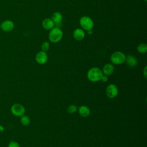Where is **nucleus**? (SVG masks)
<instances>
[{
	"label": "nucleus",
	"instance_id": "obj_1",
	"mask_svg": "<svg viewBox=\"0 0 147 147\" xmlns=\"http://www.w3.org/2000/svg\"><path fill=\"white\" fill-rule=\"evenodd\" d=\"M87 78L92 82H96L100 80L103 76L102 71L98 67H92L87 72Z\"/></svg>",
	"mask_w": 147,
	"mask_h": 147
},
{
	"label": "nucleus",
	"instance_id": "obj_2",
	"mask_svg": "<svg viewBox=\"0 0 147 147\" xmlns=\"http://www.w3.org/2000/svg\"><path fill=\"white\" fill-rule=\"evenodd\" d=\"M63 32L60 28L55 26L51 30L48 34L49 40L52 43L59 42L63 38Z\"/></svg>",
	"mask_w": 147,
	"mask_h": 147
},
{
	"label": "nucleus",
	"instance_id": "obj_3",
	"mask_svg": "<svg viewBox=\"0 0 147 147\" xmlns=\"http://www.w3.org/2000/svg\"><path fill=\"white\" fill-rule=\"evenodd\" d=\"M79 24L82 29L87 31L92 29L94 25L93 20L88 16L82 17L79 20Z\"/></svg>",
	"mask_w": 147,
	"mask_h": 147
},
{
	"label": "nucleus",
	"instance_id": "obj_4",
	"mask_svg": "<svg viewBox=\"0 0 147 147\" xmlns=\"http://www.w3.org/2000/svg\"><path fill=\"white\" fill-rule=\"evenodd\" d=\"M126 56L121 51H116L113 53L110 56V60L112 63L119 65L121 64L125 61Z\"/></svg>",
	"mask_w": 147,
	"mask_h": 147
},
{
	"label": "nucleus",
	"instance_id": "obj_5",
	"mask_svg": "<svg viewBox=\"0 0 147 147\" xmlns=\"http://www.w3.org/2000/svg\"><path fill=\"white\" fill-rule=\"evenodd\" d=\"M11 114L16 117H21L25 113V107L20 103L13 104L10 109Z\"/></svg>",
	"mask_w": 147,
	"mask_h": 147
},
{
	"label": "nucleus",
	"instance_id": "obj_6",
	"mask_svg": "<svg viewBox=\"0 0 147 147\" xmlns=\"http://www.w3.org/2000/svg\"><path fill=\"white\" fill-rule=\"evenodd\" d=\"M118 93V90L116 85L114 84H109L106 89V94L110 99L116 97Z\"/></svg>",
	"mask_w": 147,
	"mask_h": 147
},
{
	"label": "nucleus",
	"instance_id": "obj_7",
	"mask_svg": "<svg viewBox=\"0 0 147 147\" xmlns=\"http://www.w3.org/2000/svg\"><path fill=\"white\" fill-rule=\"evenodd\" d=\"M36 62L40 64H44L48 61V55L45 52L39 51L37 53L35 56Z\"/></svg>",
	"mask_w": 147,
	"mask_h": 147
},
{
	"label": "nucleus",
	"instance_id": "obj_8",
	"mask_svg": "<svg viewBox=\"0 0 147 147\" xmlns=\"http://www.w3.org/2000/svg\"><path fill=\"white\" fill-rule=\"evenodd\" d=\"M14 28V24L11 20H7L1 24V29L5 32H11Z\"/></svg>",
	"mask_w": 147,
	"mask_h": 147
},
{
	"label": "nucleus",
	"instance_id": "obj_9",
	"mask_svg": "<svg viewBox=\"0 0 147 147\" xmlns=\"http://www.w3.org/2000/svg\"><path fill=\"white\" fill-rule=\"evenodd\" d=\"M51 19L54 22L56 27L60 28L62 24V21H63V15L61 14V13L59 11L54 12L52 14Z\"/></svg>",
	"mask_w": 147,
	"mask_h": 147
},
{
	"label": "nucleus",
	"instance_id": "obj_10",
	"mask_svg": "<svg viewBox=\"0 0 147 147\" xmlns=\"http://www.w3.org/2000/svg\"><path fill=\"white\" fill-rule=\"evenodd\" d=\"M73 37L76 40H82L85 37V32L82 28H77L73 32Z\"/></svg>",
	"mask_w": 147,
	"mask_h": 147
},
{
	"label": "nucleus",
	"instance_id": "obj_11",
	"mask_svg": "<svg viewBox=\"0 0 147 147\" xmlns=\"http://www.w3.org/2000/svg\"><path fill=\"white\" fill-rule=\"evenodd\" d=\"M42 26L43 28L46 30H51L55 26V25L51 18H47L42 21Z\"/></svg>",
	"mask_w": 147,
	"mask_h": 147
},
{
	"label": "nucleus",
	"instance_id": "obj_12",
	"mask_svg": "<svg viewBox=\"0 0 147 147\" xmlns=\"http://www.w3.org/2000/svg\"><path fill=\"white\" fill-rule=\"evenodd\" d=\"M125 61L126 64L130 67H134L137 65L138 61L136 57L131 55H128L126 56Z\"/></svg>",
	"mask_w": 147,
	"mask_h": 147
},
{
	"label": "nucleus",
	"instance_id": "obj_13",
	"mask_svg": "<svg viewBox=\"0 0 147 147\" xmlns=\"http://www.w3.org/2000/svg\"><path fill=\"white\" fill-rule=\"evenodd\" d=\"M114 67L113 65L110 63H107L103 66L102 72L103 74H105V75L109 76L111 75L114 72Z\"/></svg>",
	"mask_w": 147,
	"mask_h": 147
},
{
	"label": "nucleus",
	"instance_id": "obj_14",
	"mask_svg": "<svg viewBox=\"0 0 147 147\" xmlns=\"http://www.w3.org/2000/svg\"><path fill=\"white\" fill-rule=\"evenodd\" d=\"M79 114L82 117H87L90 114V110L87 106H81L78 109Z\"/></svg>",
	"mask_w": 147,
	"mask_h": 147
},
{
	"label": "nucleus",
	"instance_id": "obj_15",
	"mask_svg": "<svg viewBox=\"0 0 147 147\" xmlns=\"http://www.w3.org/2000/svg\"><path fill=\"white\" fill-rule=\"evenodd\" d=\"M20 122L23 126H28L30 124V119L28 115H23L21 117L20 119Z\"/></svg>",
	"mask_w": 147,
	"mask_h": 147
},
{
	"label": "nucleus",
	"instance_id": "obj_16",
	"mask_svg": "<svg viewBox=\"0 0 147 147\" xmlns=\"http://www.w3.org/2000/svg\"><path fill=\"white\" fill-rule=\"evenodd\" d=\"M137 51L140 53H145L147 51V45L145 43L140 44L137 47Z\"/></svg>",
	"mask_w": 147,
	"mask_h": 147
},
{
	"label": "nucleus",
	"instance_id": "obj_17",
	"mask_svg": "<svg viewBox=\"0 0 147 147\" xmlns=\"http://www.w3.org/2000/svg\"><path fill=\"white\" fill-rule=\"evenodd\" d=\"M78 110V107L75 105H70L67 107V112L69 114H73L76 113V111Z\"/></svg>",
	"mask_w": 147,
	"mask_h": 147
},
{
	"label": "nucleus",
	"instance_id": "obj_18",
	"mask_svg": "<svg viewBox=\"0 0 147 147\" xmlns=\"http://www.w3.org/2000/svg\"><path fill=\"white\" fill-rule=\"evenodd\" d=\"M49 47H50V44H49V42L48 41H44L41 45V51L45 52L49 50Z\"/></svg>",
	"mask_w": 147,
	"mask_h": 147
},
{
	"label": "nucleus",
	"instance_id": "obj_19",
	"mask_svg": "<svg viewBox=\"0 0 147 147\" xmlns=\"http://www.w3.org/2000/svg\"><path fill=\"white\" fill-rule=\"evenodd\" d=\"M7 147H20V146L17 142L15 141H11L9 143Z\"/></svg>",
	"mask_w": 147,
	"mask_h": 147
},
{
	"label": "nucleus",
	"instance_id": "obj_20",
	"mask_svg": "<svg viewBox=\"0 0 147 147\" xmlns=\"http://www.w3.org/2000/svg\"><path fill=\"white\" fill-rule=\"evenodd\" d=\"M100 80H102L103 82H106L108 80V78H107V76H106V75H103V76H102Z\"/></svg>",
	"mask_w": 147,
	"mask_h": 147
},
{
	"label": "nucleus",
	"instance_id": "obj_21",
	"mask_svg": "<svg viewBox=\"0 0 147 147\" xmlns=\"http://www.w3.org/2000/svg\"><path fill=\"white\" fill-rule=\"evenodd\" d=\"M146 69H147V67L145 66L144 70H143V74H144V76L145 77V79H147V74H146Z\"/></svg>",
	"mask_w": 147,
	"mask_h": 147
},
{
	"label": "nucleus",
	"instance_id": "obj_22",
	"mask_svg": "<svg viewBox=\"0 0 147 147\" xmlns=\"http://www.w3.org/2000/svg\"><path fill=\"white\" fill-rule=\"evenodd\" d=\"M87 32H88V34H92V29L89 30H88Z\"/></svg>",
	"mask_w": 147,
	"mask_h": 147
},
{
	"label": "nucleus",
	"instance_id": "obj_23",
	"mask_svg": "<svg viewBox=\"0 0 147 147\" xmlns=\"http://www.w3.org/2000/svg\"><path fill=\"white\" fill-rule=\"evenodd\" d=\"M3 127H2V126L0 125V131H3Z\"/></svg>",
	"mask_w": 147,
	"mask_h": 147
},
{
	"label": "nucleus",
	"instance_id": "obj_24",
	"mask_svg": "<svg viewBox=\"0 0 147 147\" xmlns=\"http://www.w3.org/2000/svg\"><path fill=\"white\" fill-rule=\"evenodd\" d=\"M144 1H145V2H146V1H147V0H144Z\"/></svg>",
	"mask_w": 147,
	"mask_h": 147
},
{
	"label": "nucleus",
	"instance_id": "obj_25",
	"mask_svg": "<svg viewBox=\"0 0 147 147\" xmlns=\"http://www.w3.org/2000/svg\"><path fill=\"white\" fill-rule=\"evenodd\" d=\"M0 29H1V24H0Z\"/></svg>",
	"mask_w": 147,
	"mask_h": 147
}]
</instances>
